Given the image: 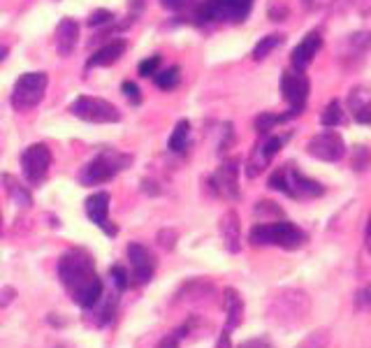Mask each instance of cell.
I'll list each match as a JSON object with an SVG mask.
<instances>
[{
    "label": "cell",
    "instance_id": "cell-34",
    "mask_svg": "<svg viewBox=\"0 0 371 348\" xmlns=\"http://www.w3.org/2000/svg\"><path fill=\"white\" fill-rule=\"evenodd\" d=\"M156 348H179V337L177 335H167L156 344Z\"/></svg>",
    "mask_w": 371,
    "mask_h": 348
},
{
    "label": "cell",
    "instance_id": "cell-4",
    "mask_svg": "<svg viewBox=\"0 0 371 348\" xmlns=\"http://www.w3.org/2000/svg\"><path fill=\"white\" fill-rule=\"evenodd\" d=\"M130 163H133V156L121 154V151H116V149H105V151H100L91 163L84 165L82 172H79V181H82L84 186L107 184L116 174L128 170Z\"/></svg>",
    "mask_w": 371,
    "mask_h": 348
},
{
    "label": "cell",
    "instance_id": "cell-31",
    "mask_svg": "<svg viewBox=\"0 0 371 348\" xmlns=\"http://www.w3.org/2000/svg\"><path fill=\"white\" fill-rule=\"evenodd\" d=\"M112 19H114V14L109 10H98V12H93L89 17V26H105Z\"/></svg>",
    "mask_w": 371,
    "mask_h": 348
},
{
    "label": "cell",
    "instance_id": "cell-8",
    "mask_svg": "<svg viewBox=\"0 0 371 348\" xmlns=\"http://www.w3.org/2000/svg\"><path fill=\"white\" fill-rule=\"evenodd\" d=\"M70 114L86 123H119L121 112L112 103L93 96H79L70 105Z\"/></svg>",
    "mask_w": 371,
    "mask_h": 348
},
{
    "label": "cell",
    "instance_id": "cell-21",
    "mask_svg": "<svg viewBox=\"0 0 371 348\" xmlns=\"http://www.w3.org/2000/svg\"><path fill=\"white\" fill-rule=\"evenodd\" d=\"M188 135H191V123H188L186 119H181L177 126H174L172 135H170V142H167V147H170V151H174V154H179V151L186 149L188 144Z\"/></svg>",
    "mask_w": 371,
    "mask_h": 348
},
{
    "label": "cell",
    "instance_id": "cell-38",
    "mask_svg": "<svg viewBox=\"0 0 371 348\" xmlns=\"http://www.w3.org/2000/svg\"><path fill=\"white\" fill-rule=\"evenodd\" d=\"M5 58H7V47H3V45H0V63H3Z\"/></svg>",
    "mask_w": 371,
    "mask_h": 348
},
{
    "label": "cell",
    "instance_id": "cell-39",
    "mask_svg": "<svg viewBox=\"0 0 371 348\" xmlns=\"http://www.w3.org/2000/svg\"><path fill=\"white\" fill-rule=\"evenodd\" d=\"M0 223H3V216H0Z\"/></svg>",
    "mask_w": 371,
    "mask_h": 348
},
{
    "label": "cell",
    "instance_id": "cell-32",
    "mask_svg": "<svg viewBox=\"0 0 371 348\" xmlns=\"http://www.w3.org/2000/svg\"><path fill=\"white\" fill-rule=\"evenodd\" d=\"M14 297H17V288H12V286L0 288V309L10 307V304L14 302Z\"/></svg>",
    "mask_w": 371,
    "mask_h": 348
},
{
    "label": "cell",
    "instance_id": "cell-5",
    "mask_svg": "<svg viewBox=\"0 0 371 348\" xmlns=\"http://www.w3.org/2000/svg\"><path fill=\"white\" fill-rule=\"evenodd\" d=\"M269 304H272L269 318H274V321L281 325H290V328L300 325L311 309V300L307 297V293H302V290H297V288H286V290H281V293H276L272 300H269Z\"/></svg>",
    "mask_w": 371,
    "mask_h": 348
},
{
    "label": "cell",
    "instance_id": "cell-17",
    "mask_svg": "<svg viewBox=\"0 0 371 348\" xmlns=\"http://www.w3.org/2000/svg\"><path fill=\"white\" fill-rule=\"evenodd\" d=\"M223 311H225V328L235 330L244 323V300L235 288L223 290Z\"/></svg>",
    "mask_w": 371,
    "mask_h": 348
},
{
    "label": "cell",
    "instance_id": "cell-25",
    "mask_svg": "<svg viewBox=\"0 0 371 348\" xmlns=\"http://www.w3.org/2000/svg\"><path fill=\"white\" fill-rule=\"evenodd\" d=\"M320 123L327 128H334V126H339V123H344V110H341L339 100H332V103L325 107V112L320 114Z\"/></svg>",
    "mask_w": 371,
    "mask_h": 348
},
{
    "label": "cell",
    "instance_id": "cell-22",
    "mask_svg": "<svg viewBox=\"0 0 371 348\" xmlns=\"http://www.w3.org/2000/svg\"><path fill=\"white\" fill-rule=\"evenodd\" d=\"M293 116H300V114L293 112V110H290L288 114H281V116L265 112V114H260L258 119H256V130H258L260 135H267V133H272V130H274L276 126H279V123L288 121V119H293Z\"/></svg>",
    "mask_w": 371,
    "mask_h": 348
},
{
    "label": "cell",
    "instance_id": "cell-15",
    "mask_svg": "<svg viewBox=\"0 0 371 348\" xmlns=\"http://www.w3.org/2000/svg\"><path fill=\"white\" fill-rule=\"evenodd\" d=\"M320 47H323V38H320L318 31H311V33L304 35L302 42L293 49V54H290V63H293V68L295 70L309 68V63L316 58Z\"/></svg>",
    "mask_w": 371,
    "mask_h": 348
},
{
    "label": "cell",
    "instance_id": "cell-29",
    "mask_svg": "<svg viewBox=\"0 0 371 348\" xmlns=\"http://www.w3.org/2000/svg\"><path fill=\"white\" fill-rule=\"evenodd\" d=\"M158 68H160V56H149L147 61L140 63V68L137 70H140L142 77H151V75H156Z\"/></svg>",
    "mask_w": 371,
    "mask_h": 348
},
{
    "label": "cell",
    "instance_id": "cell-23",
    "mask_svg": "<svg viewBox=\"0 0 371 348\" xmlns=\"http://www.w3.org/2000/svg\"><path fill=\"white\" fill-rule=\"evenodd\" d=\"M283 42V35L279 33H274V35H265V38H260L258 40V45L253 47V61H263V58H267L269 54L274 52L276 47H279Z\"/></svg>",
    "mask_w": 371,
    "mask_h": 348
},
{
    "label": "cell",
    "instance_id": "cell-30",
    "mask_svg": "<svg viewBox=\"0 0 371 348\" xmlns=\"http://www.w3.org/2000/svg\"><path fill=\"white\" fill-rule=\"evenodd\" d=\"M121 91L126 93V98H128L133 105H140V103H142V93H140V89H137V84H133V82H123Z\"/></svg>",
    "mask_w": 371,
    "mask_h": 348
},
{
    "label": "cell",
    "instance_id": "cell-6",
    "mask_svg": "<svg viewBox=\"0 0 371 348\" xmlns=\"http://www.w3.org/2000/svg\"><path fill=\"white\" fill-rule=\"evenodd\" d=\"M49 86L47 72H26L17 79L12 91V107L19 112H28L42 103Z\"/></svg>",
    "mask_w": 371,
    "mask_h": 348
},
{
    "label": "cell",
    "instance_id": "cell-36",
    "mask_svg": "<svg viewBox=\"0 0 371 348\" xmlns=\"http://www.w3.org/2000/svg\"><path fill=\"white\" fill-rule=\"evenodd\" d=\"M216 348H232V342H230V330L225 328L221 332V337H218V342H216Z\"/></svg>",
    "mask_w": 371,
    "mask_h": 348
},
{
    "label": "cell",
    "instance_id": "cell-10",
    "mask_svg": "<svg viewBox=\"0 0 371 348\" xmlns=\"http://www.w3.org/2000/svg\"><path fill=\"white\" fill-rule=\"evenodd\" d=\"M281 93H283V100L290 105V110L302 114L304 112V105H307L309 100V93H311V82L309 77L304 75V70H286L281 75Z\"/></svg>",
    "mask_w": 371,
    "mask_h": 348
},
{
    "label": "cell",
    "instance_id": "cell-2",
    "mask_svg": "<svg viewBox=\"0 0 371 348\" xmlns=\"http://www.w3.org/2000/svg\"><path fill=\"white\" fill-rule=\"evenodd\" d=\"M251 246H279L283 251H297L307 242V232L290 221L258 223L249 232Z\"/></svg>",
    "mask_w": 371,
    "mask_h": 348
},
{
    "label": "cell",
    "instance_id": "cell-3",
    "mask_svg": "<svg viewBox=\"0 0 371 348\" xmlns=\"http://www.w3.org/2000/svg\"><path fill=\"white\" fill-rule=\"evenodd\" d=\"M267 184L272 191H279L293 200H314L325 193V186H320L316 179H309L307 174H302L295 163H286L281 168H276Z\"/></svg>",
    "mask_w": 371,
    "mask_h": 348
},
{
    "label": "cell",
    "instance_id": "cell-24",
    "mask_svg": "<svg viewBox=\"0 0 371 348\" xmlns=\"http://www.w3.org/2000/svg\"><path fill=\"white\" fill-rule=\"evenodd\" d=\"M154 82L158 89H163V91H172L174 86H177L181 82V70L174 65V68H167L163 72H156L154 75Z\"/></svg>",
    "mask_w": 371,
    "mask_h": 348
},
{
    "label": "cell",
    "instance_id": "cell-12",
    "mask_svg": "<svg viewBox=\"0 0 371 348\" xmlns=\"http://www.w3.org/2000/svg\"><path fill=\"white\" fill-rule=\"evenodd\" d=\"M128 260H130V270H133V279L137 286H147L151 284L156 274V258L144 244H128Z\"/></svg>",
    "mask_w": 371,
    "mask_h": 348
},
{
    "label": "cell",
    "instance_id": "cell-18",
    "mask_svg": "<svg viewBox=\"0 0 371 348\" xmlns=\"http://www.w3.org/2000/svg\"><path fill=\"white\" fill-rule=\"evenodd\" d=\"M126 52V42L123 40H112L107 42L105 47H100L96 54L89 58V68H107V65H114Z\"/></svg>",
    "mask_w": 371,
    "mask_h": 348
},
{
    "label": "cell",
    "instance_id": "cell-1",
    "mask_svg": "<svg viewBox=\"0 0 371 348\" xmlns=\"http://www.w3.org/2000/svg\"><path fill=\"white\" fill-rule=\"evenodd\" d=\"M58 279L72 302L82 309H96L103 300L105 284L96 272V260L86 249H70L58 260Z\"/></svg>",
    "mask_w": 371,
    "mask_h": 348
},
{
    "label": "cell",
    "instance_id": "cell-14",
    "mask_svg": "<svg viewBox=\"0 0 371 348\" xmlns=\"http://www.w3.org/2000/svg\"><path fill=\"white\" fill-rule=\"evenodd\" d=\"M109 198L107 191H98L86 198V216H89L91 223H96L100 230H105V235L109 237H116L119 235V228L112 226V221H109Z\"/></svg>",
    "mask_w": 371,
    "mask_h": 348
},
{
    "label": "cell",
    "instance_id": "cell-28",
    "mask_svg": "<svg viewBox=\"0 0 371 348\" xmlns=\"http://www.w3.org/2000/svg\"><path fill=\"white\" fill-rule=\"evenodd\" d=\"M355 311H371V284L358 288L355 293Z\"/></svg>",
    "mask_w": 371,
    "mask_h": 348
},
{
    "label": "cell",
    "instance_id": "cell-11",
    "mask_svg": "<svg viewBox=\"0 0 371 348\" xmlns=\"http://www.w3.org/2000/svg\"><path fill=\"white\" fill-rule=\"evenodd\" d=\"M307 154L323 163H337L346 156V144L337 130H325L307 142Z\"/></svg>",
    "mask_w": 371,
    "mask_h": 348
},
{
    "label": "cell",
    "instance_id": "cell-7",
    "mask_svg": "<svg viewBox=\"0 0 371 348\" xmlns=\"http://www.w3.org/2000/svg\"><path fill=\"white\" fill-rule=\"evenodd\" d=\"M290 137H293V130H288V133H283V135H276L274 130L267 135H260V142L253 147L249 163H246V174H249L251 179L258 177V174H263L267 170V165L274 161L276 154H279L281 147L290 140Z\"/></svg>",
    "mask_w": 371,
    "mask_h": 348
},
{
    "label": "cell",
    "instance_id": "cell-16",
    "mask_svg": "<svg viewBox=\"0 0 371 348\" xmlns=\"http://www.w3.org/2000/svg\"><path fill=\"white\" fill-rule=\"evenodd\" d=\"M79 45V24L75 19L65 17L56 26V52L58 56H72Z\"/></svg>",
    "mask_w": 371,
    "mask_h": 348
},
{
    "label": "cell",
    "instance_id": "cell-20",
    "mask_svg": "<svg viewBox=\"0 0 371 348\" xmlns=\"http://www.w3.org/2000/svg\"><path fill=\"white\" fill-rule=\"evenodd\" d=\"M367 91H362V103L360 98L355 96V91L351 93V112L355 116L358 123H365V126H371V98L365 96Z\"/></svg>",
    "mask_w": 371,
    "mask_h": 348
},
{
    "label": "cell",
    "instance_id": "cell-35",
    "mask_svg": "<svg viewBox=\"0 0 371 348\" xmlns=\"http://www.w3.org/2000/svg\"><path fill=\"white\" fill-rule=\"evenodd\" d=\"M188 3H191V0H160V5L167 7V10H174V12H177V10H184Z\"/></svg>",
    "mask_w": 371,
    "mask_h": 348
},
{
    "label": "cell",
    "instance_id": "cell-13",
    "mask_svg": "<svg viewBox=\"0 0 371 348\" xmlns=\"http://www.w3.org/2000/svg\"><path fill=\"white\" fill-rule=\"evenodd\" d=\"M239 161L237 158H230V161H225L221 168H218L212 179H209V184H212L214 193L221 195L225 200H237L239 198Z\"/></svg>",
    "mask_w": 371,
    "mask_h": 348
},
{
    "label": "cell",
    "instance_id": "cell-26",
    "mask_svg": "<svg viewBox=\"0 0 371 348\" xmlns=\"http://www.w3.org/2000/svg\"><path fill=\"white\" fill-rule=\"evenodd\" d=\"M330 344V330H316L309 337H304L295 348H327Z\"/></svg>",
    "mask_w": 371,
    "mask_h": 348
},
{
    "label": "cell",
    "instance_id": "cell-9",
    "mask_svg": "<svg viewBox=\"0 0 371 348\" xmlns=\"http://www.w3.org/2000/svg\"><path fill=\"white\" fill-rule=\"evenodd\" d=\"M49 168H52V151L47 144H31L21 154V172L31 186H40L47 179Z\"/></svg>",
    "mask_w": 371,
    "mask_h": 348
},
{
    "label": "cell",
    "instance_id": "cell-37",
    "mask_svg": "<svg viewBox=\"0 0 371 348\" xmlns=\"http://www.w3.org/2000/svg\"><path fill=\"white\" fill-rule=\"evenodd\" d=\"M365 246L371 256V212H369V221H367V230H365Z\"/></svg>",
    "mask_w": 371,
    "mask_h": 348
},
{
    "label": "cell",
    "instance_id": "cell-19",
    "mask_svg": "<svg viewBox=\"0 0 371 348\" xmlns=\"http://www.w3.org/2000/svg\"><path fill=\"white\" fill-rule=\"evenodd\" d=\"M239 232H242L239 216L235 209H230V212H225L221 219V235H223L225 246H228L230 253H237L239 249H242V244H239Z\"/></svg>",
    "mask_w": 371,
    "mask_h": 348
},
{
    "label": "cell",
    "instance_id": "cell-33",
    "mask_svg": "<svg viewBox=\"0 0 371 348\" xmlns=\"http://www.w3.org/2000/svg\"><path fill=\"white\" fill-rule=\"evenodd\" d=\"M237 348H274V344L265 337H256V339H246Z\"/></svg>",
    "mask_w": 371,
    "mask_h": 348
},
{
    "label": "cell",
    "instance_id": "cell-27",
    "mask_svg": "<svg viewBox=\"0 0 371 348\" xmlns=\"http://www.w3.org/2000/svg\"><path fill=\"white\" fill-rule=\"evenodd\" d=\"M109 277H112V284H114V290L116 293H123V290H128L130 286V277L128 272L123 270V265H112L109 267Z\"/></svg>",
    "mask_w": 371,
    "mask_h": 348
}]
</instances>
